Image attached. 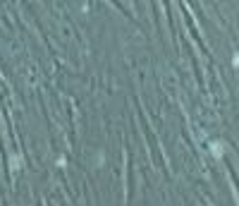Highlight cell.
<instances>
[{"mask_svg":"<svg viewBox=\"0 0 239 206\" xmlns=\"http://www.w3.org/2000/svg\"><path fill=\"white\" fill-rule=\"evenodd\" d=\"M210 151L215 156H220V153H222V144H210Z\"/></svg>","mask_w":239,"mask_h":206,"instance_id":"1","label":"cell"}]
</instances>
